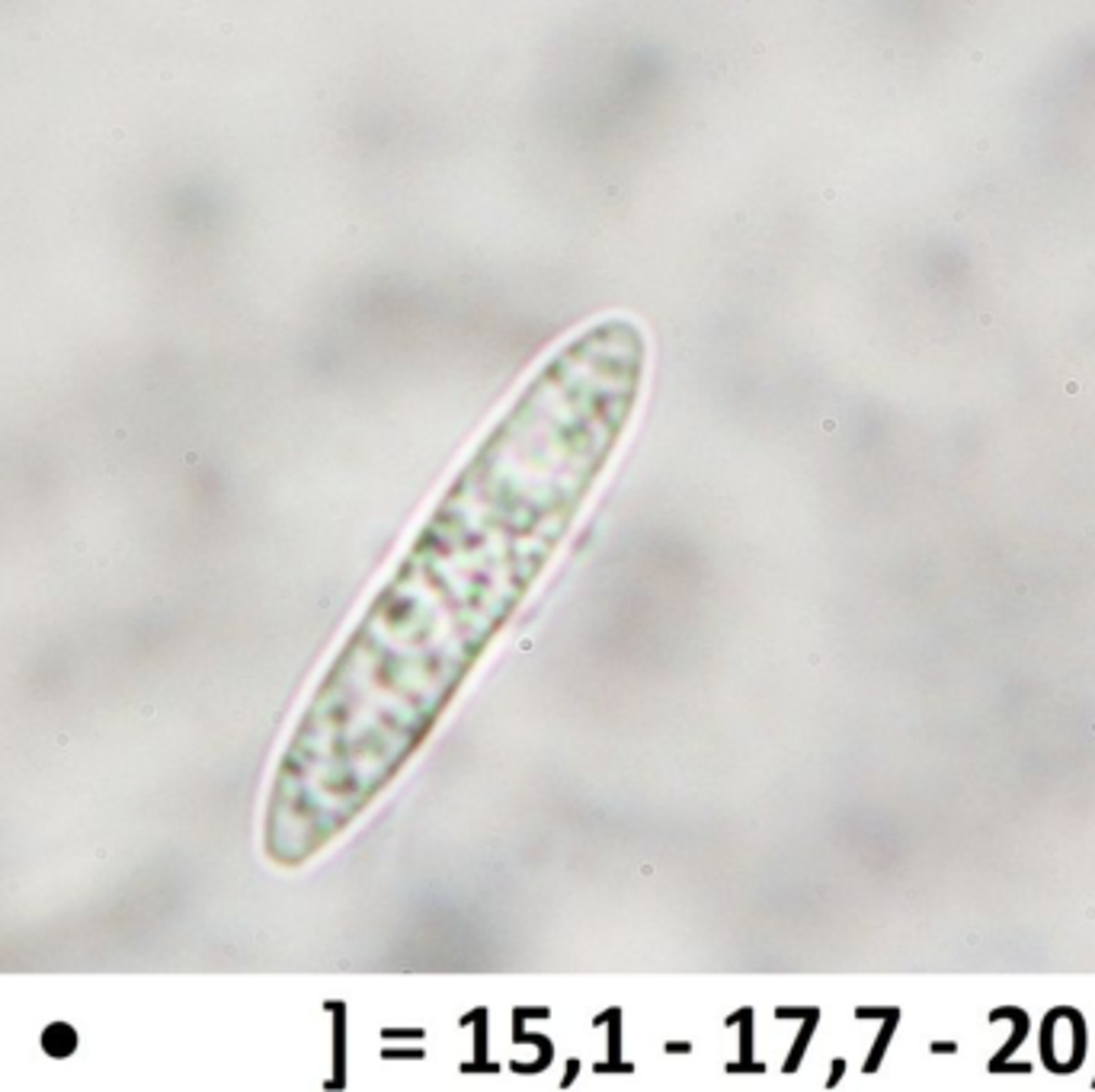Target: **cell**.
Masks as SVG:
<instances>
[{"label":"cell","instance_id":"cell-1","mask_svg":"<svg viewBox=\"0 0 1095 1092\" xmlns=\"http://www.w3.org/2000/svg\"><path fill=\"white\" fill-rule=\"evenodd\" d=\"M648 343L570 336L464 462L333 660L279 762L266 852L311 859L414 757L554 561L631 423Z\"/></svg>","mask_w":1095,"mask_h":1092},{"label":"cell","instance_id":"cell-2","mask_svg":"<svg viewBox=\"0 0 1095 1092\" xmlns=\"http://www.w3.org/2000/svg\"><path fill=\"white\" fill-rule=\"evenodd\" d=\"M42 1048H45V1054H52V1057H68V1054L77 1048V1034H74L71 1025L55 1022V1025H48V1028H45Z\"/></svg>","mask_w":1095,"mask_h":1092}]
</instances>
